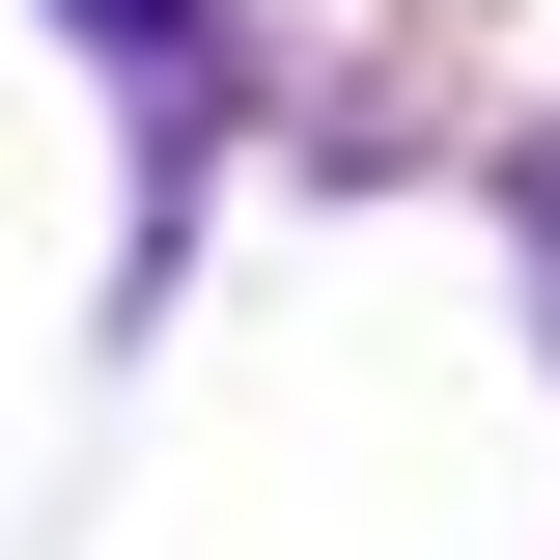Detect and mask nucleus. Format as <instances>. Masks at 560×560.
Segmentation results:
<instances>
[{"label": "nucleus", "mask_w": 560, "mask_h": 560, "mask_svg": "<svg viewBox=\"0 0 560 560\" xmlns=\"http://www.w3.org/2000/svg\"><path fill=\"white\" fill-rule=\"evenodd\" d=\"M84 28H168V0H84Z\"/></svg>", "instance_id": "obj_1"}]
</instances>
